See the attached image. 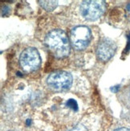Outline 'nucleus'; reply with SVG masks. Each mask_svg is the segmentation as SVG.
<instances>
[{
    "label": "nucleus",
    "mask_w": 130,
    "mask_h": 131,
    "mask_svg": "<svg viewBox=\"0 0 130 131\" xmlns=\"http://www.w3.org/2000/svg\"><path fill=\"white\" fill-rule=\"evenodd\" d=\"M45 44L56 58H64L70 52V43L66 33L60 29L50 31L45 38Z\"/></svg>",
    "instance_id": "f257e3e1"
},
{
    "label": "nucleus",
    "mask_w": 130,
    "mask_h": 131,
    "mask_svg": "<svg viewBox=\"0 0 130 131\" xmlns=\"http://www.w3.org/2000/svg\"><path fill=\"white\" fill-rule=\"evenodd\" d=\"M47 83L55 91H64L71 87L72 77L67 72L57 71L50 74L47 79Z\"/></svg>",
    "instance_id": "f03ea898"
},
{
    "label": "nucleus",
    "mask_w": 130,
    "mask_h": 131,
    "mask_svg": "<svg viewBox=\"0 0 130 131\" xmlns=\"http://www.w3.org/2000/svg\"><path fill=\"white\" fill-rule=\"evenodd\" d=\"M91 31L86 26H78L71 31L70 40L73 48L83 50L88 47L91 40Z\"/></svg>",
    "instance_id": "7ed1b4c3"
},
{
    "label": "nucleus",
    "mask_w": 130,
    "mask_h": 131,
    "mask_svg": "<svg viewBox=\"0 0 130 131\" xmlns=\"http://www.w3.org/2000/svg\"><path fill=\"white\" fill-rule=\"evenodd\" d=\"M105 10L104 1H83L80 4V13L88 20H96L102 15Z\"/></svg>",
    "instance_id": "20e7f679"
},
{
    "label": "nucleus",
    "mask_w": 130,
    "mask_h": 131,
    "mask_svg": "<svg viewBox=\"0 0 130 131\" xmlns=\"http://www.w3.org/2000/svg\"><path fill=\"white\" fill-rule=\"evenodd\" d=\"M19 62L22 69L26 72H32L37 69L41 63V58L37 49L27 48L21 53Z\"/></svg>",
    "instance_id": "39448f33"
},
{
    "label": "nucleus",
    "mask_w": 130,
    "mask_h": 131,
    "mask_svg": "<svg viewBox=\"0 0 130 131\" xmlns=\"http://www.w3.org/2000/svg\"><path fill=\"white\" fill-rule=\"evenodd\" d=\"M116 43L109 39H102L98 44L97 49V54L100 60L107 61L111 59L116 52Z\"/></svg>",
    "instance_id": "423d86ee"
},
{
    "label": "nucleus",
    "mask_w": 130,
    "mask_h": 131,
    "mask_svg": "<svg viewBox=\"0 0 130 131\" xmlns=\"http://www.w3.org/2000/svg\"><path fill=\"white\" fill-rule=\"evenodd\" d=\"M39 3H40L43 9L48 11L53 10L58 5L57 1H39Z\"/></svg>",
    "instance_id": "0eeeda50"
},
{
    "label": "nucleus",
    "mask_w": 130,
    "mask_h": 131,
    "mask_svg": "<svg viewBox=\"0 0 130 131\" xmlns=\"http://www.w3.org/2000/svg\"><path fill=\"white\" fill-rule=\"evenodd\" d=\"M67 107L72 109V110H74V111L78 110V105H77V102L75 100L69 99L67 101Z\"/></svg>",
    "instance_id": "6e6552de"
},
{
    "label": "nucleus",
    "mask_w": 130,
    "mask_h": 131,
    "mask_svg": "<svg viewBox=\"0 0 130 131\" xmlns=\"http://www.w3.org/2000/svg\"><path fill=\"white\" fill-rule=\"evenodd\" d=\"M71 131H87V129L84 128V126H77L76 128H74L73 129H72Z\"/></svg>",
    "instance_id": "1a4fd4ad"
},
{
    "label": "nucleus",
    "mask_w": 130,
    "mask_h": 131,
    "mask_svg": "<svg viewBox=\"0 0 130 131\" xmlns=\"http://www.w3.org/2000/svg\"><path fill=\"white\" fill-rule=\"evenodd\" d=\"M129 49H130V33H129V35L128 36V45H127L126 50H129Z\"/></svg>",
    "instance_id": "9d476101"
},
{
    "label": "nucleus",
    "mask_w": 130,
    "mask_h": 131,
    "mask_svg": "<svg viewBox=\"0 0 130 131\" xmlns=\"http://www.w3.org/2000/svg\"><path fill=\"white\" fill-rule=\"evenodd\" d=\"M115 131H130V129H127V128H120V129H117Z\"/></svg>",
    "instance_id": "9b49d317"
},
{
    "label": "nucleus",
    "mask_w": 130,
    "mask_h": 131,
    "mask_svg": "<svg viewBox=\"0 0 130 131\" xmlns=\"http://www.w3.org/2000/svg\"><path fill=\"white\" fill-rule=\"evenodd\" d=\"M127 9H128V10H130V3L127 6Z\"/></svg>",
    "instance_id": "f8f14e48"
}]
</instances>
